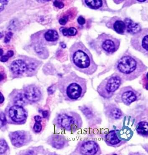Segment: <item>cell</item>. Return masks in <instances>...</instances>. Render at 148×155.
<instances>
[{"instance_id": "6da1fadb", "label": "cell", "mask_w": 148, "mask_h": 155, "mask_svg": "<svg viewBox=\"0 0 148 155\" xmlns=\"http://www.w3.org/2000/svg\"><path fill=\"white\" fill-rule=\"evenodd\" d=\"M58 87L66 101H74L82 99L87 91V81L74 72L59 78Z\"/></svg>"}, {"instance_id": "7a4b0ae2", "label": "cell", "mask_w": 148, "mask_h": 155, "mask_svg": "<svg viewBox=\"0 0 148 155\" xmlns=\"http://www.w3.org/2000/svg\"><path fill=\"white\" fill-rule=\"evenodd\" d=\"M69 52L70 61L76 70L87 75L96 72L98 65L95 63L90 51L82 41L73 44Z\"/></svg>"}, {"instance_id": "3957f363", "label": "cell", "mask_w": 148, "mask_h": 155, "mask_svg": "<svg viewBox=\"0 0 148 155\" xmlns=\"http://www.w3.org/2000/svg\"><path fill=\"white\" fill-rule=\"evenodd\" d=\"M115 69L123 81H132L145 72L147 67L138 58L126 53L116 62Z\"/></svg>"}, {"instance_id": "277c9868", "label": "cell", "mask_w": 148, "mask_h": 155, "mask_svg": "<svg viewBox=\"0 0 148 155\" xmlns=\"http://www.w3.org/2000/svg\"><path fill=\"white\" fill-rule=\"evenodd\" d=\"M57 127L69 132H75L81 128L83 122L80 115L73 111L64 110L59 112L54 120Z\"/></svg>"}, {"instance_id": "5b68a950", "label": "cell", "mask_w": 148, "mask_h": 155, "mask_svg": "<svg viewBox=\"0 0 148 155\" xmlns=\"http://www.w3.org/2000/svg\"><path fill=\"white\" fill-rule=\"evenodd\" d=\"M123 80L117 73L106 78L100 83L97 91L101 97L105 99L112 97L122 84Z\"/></svg>"}, {"instance_id": "8992f818", "label": "cell", "mask_w": 148, "mask_h": 155, "mask_svg": "<svg viewBox=\"0 0 148 155\" xmlns=\"http://www.w3.org/2000/svg\"><path fill=\"white\" fill-rule=\"evenodd\" d=\"M98 49L107 54H112L118 51L120 44V40L112 35L103 33L99 35L95 40Z\"/></svg>"}, {"instance_id": "52a82bcc", "label": "cell", "mask_w": 148, "mask_h": 155, "mask_svg": "<svg viewBox=\"0 0 148 155\" xmlns=\"http://www.w3.org/2000/svg\"><path fill=\"white\" fill-rule=\"evenodd\" d=\"M133 132L128 128L121 130H113L105 135V141L108 146L119 147L128 141L132 137Z\"/></svg>"}, {"instance_id": "ba28073f", "label": "cell", "mask_w": 148, "mask_h": 155, "mask_svg": "<svg viewBox=\"0 0 148 155\" xmlns=\"http://www.w3.org/2000/svg\"><path fill=\"white\" fill-rule=\"evenodd\" d=\"M131 46L136 51L146 55L148 54V29H141L134 35L130 40Z\"/></svg>"}, {"instance_id": "9c48e42d", "label": "cell", "mask_w": 148, "mask_h": 155, "mask_svg": "<svg viewBox=\"0 0 148 155\" xmlns=\"http://www.w3.org/2000/svg\"><path fill=\"white\" fill-rule=\"evenodd\" d=\"M141 94L138 91L130 86L122 87L116 94L115 100L118 103H123L126 105H129L138 99Z\"/></svg>"}, {"instance_id": "30bf717a", "label": "cell", "mask_w": 148, "mask_h": 155, "mask_svg": "<svg viewBox=\"0 0 148 155\" xmlns=\"http://www.w3.org/2000/svg\"><path fill=\"white\" fill-rule=\"evenodd\" d=\"M76 152L82 155H99L101 153L98 143L92 140L85 139L78 144Z\"/></svg>"}, {"instance_id": "8fae6325", "label": "cell", "mask_w": 148, "mask_h": 155, "mask_svg": "<svg viewBox=\"0 0 148 155\" xmlns=\"http://www.w3.org/2000/svg\"><path fill=\"white\" fill-rule=\"evenodd\" d=\"M11 142L17 148L27 145L31 141V135L28 132L25 131H17L11 133L9 135Z\"/></svg>"}, {"instance_id": "7c38bea8", "label": "cell", "mask_w": 148, "mask_h": 155, "mask_svg": "<svg viewBox=\"0 0 148 155\" xmlns=\"http://www.w3.org/2000/svg\"><path fill=\"white\" fill-rule=\"evenodd\" d=\"M9 115L12 120L17 124H23L27 120V111L19 106L14 105L9 110Z\"/></svg>"}, {"instance_id": "4fadbf2b", "label": "cell", "mask_w": 148, "mask_h": 155, "mask_svg": "<svg viewBox=\"0 0 148 155\" xmlns=\"http://www.w3.org/2000/svg\"><path fill=\"white\" fill-rule=\"evenodd\" d=\"M105 25L119 35H123L126 33V23L118 16H113L109 18L105 22Z\"/></svg>"}, {"instance_id": "5bb4252c", "label": "cell", "mask_w": 148, "mask_h": 155, "mask_svg": "<svg viewBox=\"0 0 148 155\" xmlns=\"http://www.w3.org/2000/svg\"><path fill=\"white\" fill-rule=\"evenodd\" d=\"M23 91L29 101L36 102L41 99L42 96L41 90L35 85H28L24 88Z\"/></svg>"}, {"instance_id": "9a60e30c", "label": "cell", "mask_w": 148, "mask_h": 155, "mask_svg": "<svg viewBox=\"0 0 148 155\" xmlns=\"http://www.w3.org/2000/svg\"><path fill=\"white\" fill-rule=\"evenodd\" d=\"M10 69L16 76H21L26 73L28 74V62L23 59L15 60L11 64Z\"/></svg>"}, {"instance_id": "2e32d148", "label": "cell", "mask_w": 148, "mask_h": 155, "mask_svg": "<svg viewBox=\"0 0 148 155\" xmlns=\"http://www.w3.org/2000/svg\"><path fill=\"white\" fill-rule=\"evenodd\" d=\"M83 5L85 7L96 10H110L106 1H83Z\"/></svg>"}, {"instance_id": "e0dca14e", "label": "cell", "mask_w": 148, "mask_h": 155, "mask_svg": "<svg viewBox=\"0 0 148 155\" xmlns=\"http://www.w3.org/2000/svg\"><path fill=\"white\" fill-rule=\"evenodd\" d=\"M48 141L53 148L58 149H62L68 144V140L62 135H53L50 136Z\"/></svg>"}, {"instance_id": "ac0fdd59", "label": "cell", "mask_w": 148, "mask_h": 155, "mask_svg": "<svg viewBox=\"0 0 148 155\" xmlns=\"http://www.w3.org/2000/svg\"><path fill=\"white\" fill-rule=\"evenodd\" d=\"M105 113L108 117L115 120L122 118L123 115L121 110L114 104L108 106L105 110Z\"/></svg>"}, {"instance_id": "d6986e66", "label": "cell", "mask_w": 148, "mask_h": 155, "mask_svg": "<svg viewBox=\"0 0 148 155\" xmlns=\"http://www.w3.org/2000/svg\"><path fill=\"white\" fill-rule=\"evenodd\" d=\"M59 38L57 31L54 29H49L44 34V39L50 45L56 44Z\"/></svg>"}, {"instance_id": "ffe728a7", "label": "cell", "mask_w": 148, "mask_h": 155, "mask_svg": "<svg viewBox=\"0 0 148 155\" xmlns=\"http://www.w3.org/2000/svg\"><path fill=\"white\" fill-rule=\"evenodd\" d=\"M124 21L126 23V33L130 34L133 35L141 31L142 29L139 24L134 22L129 18H126Z\"/></svg>"}, {"instance_id": "44dd1931", "label": "cell", "mask_w": 148, "mask_h": 155, "mask_svg": "<svg viewBox=\"0 0 148 155\" xmlns=\"http://www.w3.org/2000/svg\"><path fill=\"white\" fill-rule=\"evenodd\" d=\"M14 105L24 107L27 104L29 101L27 100L23 90L16 91L13 98Z\"/></svg>"}, {"instance_id": "7402d4cb", "label": "cell", "mask_w": 148, "mask_h": 155, "mask_svg": "<svg viewBox=\"0 0 148 155\" xmlns=\"http://www.w3.org/2000/svg\"><path fill=\"white\" fill-rule=\"evenodd\" d=\"M148 123L145 121H142L138 124L137 132L139 135L144 137L148 136Z\"/></svg>"}, {"instance_id": "603a6c76", "label": "cell", "mask_w": 148, "mask_h": 155, "mask_svg": "<svg viewBox=\"0 0 148 155\" xmlns=\"http://www.w3.org/2000/svg\"><path fill=\"white\" fill-rule=\"evenodd\" d=\"M61 29L62 35L65 36H74L77 33V30L73 27H70L68 29L66 28H62Z\"/></svg>"}, {"instance_id": "cb8c5ba5", "label": "cell", "mask_w": 148, "mask_h": 155, "mask_svg": "<svg viewBox=\"0 0 148 155\" xmlns=\"http://www.w3.org/2000/svg\"><path fill=\"white\" fill-rule=\"evenodd\" d=\"M35 123L34 124L33 130L35 133H39L41 131L42 129V126L41 124L42 118L40 116H35Z\"/></svg>"}, {"instance_id": "d4e9b609", "label": "cell", "mask_w": 148, "mask_h": 155, "mask_svg": "<svg viewBox=\"0 0 148 155\" xmlns=\"http://www.w3.org/2000/svg\"><path fill=\"white\" fill-rule=\"evenodd\" d=\"M8 149L7 143L4 140L0 139V154L4 153Z\"/></svg>"}, {"instance_id": "484cf974", "label": "cell", "mask_w": 148, "mask_h": 155, "mask_svg": "<svg viewBox=\"0 0 148 155\" xmlns=\"http://www.w3.org/2000/svg\"><path fill=\"white\" fill-rule=\"evenodd\" d=\"M14 52L12 51H8L7 54L5 55H3L0 59V61L2 62H5L7 61L10 58L12 57L14 55Z\"/></svg>"}, {"instance_id": "4316f807", "label": "cell", "mask_w": 148, "mask_h": 155, "mask_svg": "<svg viewBox=\"0 0 148 155\" xmlns=\"http://www.w3.org/2000/svg\"><path fill=\"white\" fill-rule=\"evenodd\" d=\"M7 123V120L5 114L3 112H0V128L5 126Z\"/></svg>"}, {"instance_id": "83f0119b", "label": "cell", "mask_w": 148, "mask_h": 155, "mask_svg": "<svg viewBox=\"0 0 148 155\" xmlns=\"http://www.w3.org/2000/svg\"><path fill=\"white\" fill-rule=\"evenodd\" d=\"M54 5L55 7L58 8H62L64 7V4L61 1H56L54 2Z\"/></svg>"}, {"instance_id": "f1b7e54d", "label": "cell", "mask_w": 148, "mask_h": 155, "mask_svg": "<svg viewBox=\"0 0 148 155\" xmlns=\"http://www.w3.org/2000/svg\"><path fill=\"white\" fill-rule=\"evenodd\" d=\"M68 18H68L67 16H63V17L60 18V20H59V23L62 25H65L67 23Z\"/></svg>"}, {"instance_id": "f546056e", "label": "cell", "mask_w": 148, "mask_h": 155, "mask_svg": "<svg viewBox=\"0 0 148 155\" xmlns=\"http://www.w3.org/2000/svg\"><path fill=\"white\" fill-rule=\"evenodd\" d=\"M13 34L11 32H8L5 36V39H4V42L5 43H8L10 41L11 38Z\"/></svg>"}, {"instance_id": "4dcf8cb0", "label": "cell", "mask_w": 148, "mask_h": 155, "mask_svg": "<svg viewBox=\"0 0 148 155\" xmlns=\"http://www.w3.org/2000/svg\"><path fill=\"white\" fill-rule=\"evenodd\" d=\"M77 22L79 25H83L86 23V20L83 16H80L78 18Z\"/></svg>"}, {"instance_id": "1f68e13d", "label": "cell", "mask_w": 148, "mask_h": 155, "mask_svg": "<svg viewBox=\"0 0 148 155\" xmlns=\"http://www.w3.org/2000/svg\"><path fill=\"white\" fill-rule=\"evenodd\" d=\"M8 1H0V12H2L4 9L5 5H7Z\"/></svg>"}, {"instance_id": "d6a6232c", "label": "cell", "mask_w": 148, "mask_h": 155, "mask_svg": "<svg viewBox=\"0 0 148 155\" xmlns=\"http://www.w3.org/2000/svg\"><path fill=\"white\" fill-rule=\"evenodd\" d=\"M56 90V88L55 87H54L53 86H51L50 87H49V88H48V94H52L54 93V92H55Z\"/></svg>"}, {"instance_id": "836d02e7", "label": "cell", "mask_w": 148, "mask_h": 155, "mask_svg": "<svg viewBox=\"0 0 148 155\" xmlns=\"http://www.w3.org/2000/svg\"><path fill=\"white\" fill-rule=\"evenodd\" d=\"M4 101V97L2 93L0 92V104L3 103Z\"/></svg>"}, {"instance_id": "e575fe53", "label": "cell", "mask_w": 148, "mask_h": 155, "mask_svg": "<svg viewBox=\"0 0 148 155\" xmlns=\"http://www.w3.org/2000/svg\"><path fill=\"white\" fill-rule=\"evenodd\" d=\"M42 115H43L44 117L46 118L48 115V112L47 111H44L42 112Z\"/></svg>"}, {"instance_id": "d590c367", "label": "cell", "mask_w": 148, "mask_h": 155, "mask_svg": "<svg viewBox=\"0 0 148 155\" xmlns=\"http://www.w3.org/2000/svg\"><path fill=\"white\" fill-rule=\"evenodd\" d=\"M4 79V76L3 74H0V81H2Z\"/></svg>"}, {"instance_id": "8d00e7d4", "label": "cell", "mask_w": 148, "mask_h": 155, "mask_svg": "<svg viewBox=\"0 0 148 155\" xmlns=\"http://www.w3.org/2000/svg\"><path fill=\"white\" fill-rule=\"evenodd\" d=\"M4 53V51L2 49H0V56H2Z\"/></svg>"}, {"instance_id": "74e56055", "label": "cell", "mask_w": 148, "mask_h": 155, "mask_svg": "<svg viewBox=\"0 0 148 155\" xmlns=\"http://www.w3.org/2000/svg\"><path fill=\"white\" fill-rule=\"evenodd\" d=\"M2 37H3V35L1 33H0V38H2Z\"/></svg>"}]
</instances>
